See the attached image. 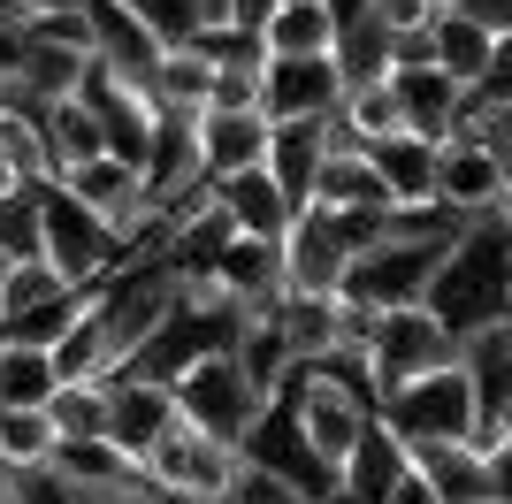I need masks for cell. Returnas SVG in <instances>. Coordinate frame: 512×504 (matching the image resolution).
<instances>
[{
	"instance_id": "cell-1",
	"label": "cell",
	"mask_w": 512,
	"mask_h": 504,
	"mask_svg": "<svg viewBox=\"0 0 512 504\" xmlns=\"http://www.w3.org/2000/svg\"><path fill=\"white\" fill-rule=\"evenodd\" d=\"M428 314L451 329L459 352H467L474 336H490V329H512V222H505V207L474 214L467 237L436 260Z\"/></svg>"
},
{
	"instance_id": "cell-2",
	"label": "cell",
	"mask_w": 512,
	"mask_h": 504,
	"mask_svg": "<svg viewBox=\"0 0 512 504\" xmlns=\"http://www.w3.org/2000/svg\"><path fill=\"white\" fill-rule=\"evenodd\" d=\"M237 329H245V314H237V306L214 291V283H184L176 314L146 336V352L130 359V375H138V382H161V390H176L192 367H207V359L237 352Z\"/></svg>"
},
{
	"instance_id": "cell-3",
	"label": "cell",
	"mask_w": 512,
	"mask_h": 504,
	"mask_svg": "<svg viewBox=\"0 0 512 504\" xmlns=\"http://www.w3.org/2000/svg\"><path fill=\"white\" fill-rule=\"evenodd\" d=\"M375 420H383V428L406 443V451H421V443H474V420H482V405H474L467 352L451 359V367H436V375L406 382V390H390Z\"/></svg>"
},
{
	"instance_id": "cell-4",
	"label": "cell",
	"mask_w": 512,
	"mask_h": 504,
	"mask_svg": "<svg viewBox=\"0 0 512 504\" xmlns=\"http://www.w3.org/2000/svg\"><path fill=\"white\" fill-rule=\"evenodd\" d=\"M39 222H46V268L62 275V283H77V291L107 283V275L130 260L123 237L107 230V222L85 207V199H69L62 184H46V191H39Z\"/></svg>"
},
{
	"instance_id": "cell-5",
	"label": "cell",
	"mask_w": 512,
	"mask_h": 504,
	"mask_svg": "<svg viewBox=\"0 0 512 504\" xmlns=\"http://www.w3.org/2000/svg\"><path fill=\"white\" fill-rule=\"evenodd\" d=\"M237 451H245V459H253V466H268V474H276L283 489H299L306 504H337V497H344V474H337V466H329V459H321L314 443H306L299 413H291V405H283V398H268V405H260L253 436L237 443Z\"/></svg>"
},
{
	"instance_id": "cell-6",
	"label": "cell",
	"mask_w": 512,
	"mask_h": 504,
	"mask_svg": "<svg viewBox=\"0 0 512 504\" xmlns=\"http://www.w3.org/2000/svg\"><path fill=\"white\" fill-rule=\"evenodd\" d=\"M237 443H214L199 436L192 420H176L169 436L153 443V459H146V489H161V497H184V504H222L237 482Z\"/></svg>"
},
{
	"instance_id": "cell-7",
	"label": "cell",
	"mask_w": 512,
	"mask_h": 504,
	"mask_svg": "<svg viewBox=\"0 0 512 504\" xmlns=\"http://www.w3.org/2000/svg\"><path fill=\"white\" fill-rule=\"evenodd\" d=\"M451 245H406V237H390V245L360 252L352 275H344V298L367 306V314H406V306H428V283H436V260Z\"/></svg>"
},
{
	"instance_id": "cell-8",
	"label": "cell",
	"mask_w": 512,
	"mask_h": 504,
	"mask_svg": "<svg viewBox=\"0 0 512 504\" xmlns=\"http://www.w3.org/2000/svg\"><path fill=\"white\" fill-rule=\"evenodd\" d=\"M459 359V344H451V329L428 306H406V314H383L375 321V352H367V375H375V390H406V382L436 375V367H451Z\"/></svg>"
},
{
	"instance_id": "cell-9",
	"label": "cell",
	"mask_w": 512,
	"mask_h": 504,
	"mask_svg": "<svg viewBox=\"0 0 512 504\" xmlns=\"http://www.w3.org/2000/svg\"><path fill=\"white\" fill-rule=\"evenodd\" d=\"M260 405H268V398L237 375L230 352L207 359V367H192V375L176 382V413L192 420L199 436H214V443H245V436H253V420H260Z\"/></svg>"
},
{
	"instance_id": "cell-10",
	"label": "cell",
	"mask_w": 512,
	"mask_h": 504,
	"mask_svg": "<svg viewBox=\"0 0 512 504\" xmlns=\"http://www.w3.org/2000/svg\"><path fill=\"white\" fill-rule=\"evenodd\" d=\"M344 100V77L329 54H314V62H268L260 69V115H268V130L276 123H329Z\"/></svg>"
},
{
	"instance_id": "cell-11",
	"label": "cell",
	"mask_w": 512,
	"mask_h": 504,
	"mask_svg": "<svg viewBox=\"0 0 512 504\" xmlns=\"http://www.w3.org/2000/svg\"><path fill=\"white\" fill-rule=\"evenodd\" d=\"M344 275H352V252L337 245V222L306 207L283 237V291L299 298H344Z\"/></svg>"
},
{
	"instance_id": "cell-12",
	"label": "cell",
	"mask_w": 512,
	"mask_h": 504,
	"mask_svg": "<svg viewBox=\"0 0 512 504\" xmlns=\"http://www.w3.org/2000/svg\"><path fill=\"white\" fill-rule=\"evenodd\" d=\"M176 390H161V382H138V375H115L107 382V443L115 451H130V459L146 466L153 459V443L176 428Z\"/></svg>"
},
{
	"instance_id": "cell-13",
	"label": "cell",
	"mask_w": 512,
	"mask_h": 504,
	"mask_svg": "<svg viewBox=\"0 0 512 504\" xmlns=\"http://www.w3.org/2000/svg\"><path fill=\"white\" fill-rule=\"evenodd\" d=\"M505 191H512V176L474 146L467 130L436 146V199H444L451 214H467V222H474V214H497V207H505Z\"/></svg>"
},
{
	"instance_id": "cell-14",
	"label": "cell",
	"mask_w": 512,
	"mask_h": 504,
	"mask_svg": "<svg viewBox=\"0 0 512 504\" xmlns=\"http://www.w3.org/2000/svg\"><path fill=\"white\" fill-rule=\"evenodd\" d=\"M390 92H398V115H406L413 138H428V146H444V138H459V123H467V92L444 77L436 62H413V69H390Z\"/></svg>"
},
{
	"instance_id": "cell-15",
	"label": "cell",
	"mask_w": 512,
	"mask_h": 504,
	"mask_svg": "<svg viewBox=\"0 0 512 504\" xmlns=\"http://www.w3.org/2000/svg\"><path fill=\"white\" fill-rule=\"evenodd\" d=\"M199 161H207V184L268 168V115L260 107H207L199 115Z\"/></svg>"
},
{
	"instance_id": "cell-16",
	"label": "cell",
	"mask_w": 512,
	"mask_h": 504,
	"mask_svg": "<svg viewBox=\"0 0 512 504\" xmlns=\"http://www.w3.org/2000/svg\"><path fill=\"white\" fill-rule=\"evenodd\" d=\"M207 283L230 298L237 314H268V306H283V245H268V237H237V245L214 260Z\"/></svg>"
},
{
	"instance_id": "cell-17",
	"label": "cell",
	"mask_w": 512,
	"mask_h": 504,
	"mask_svg": "<svg viewBox=\"0 0 512 504\" xmlns=\"http://www.w3.org/2000/svg\"><path fill=\"white\" fill-rule=\"evenodd\" d=\"M344 138H337V123H276L268 130V176L283 184V199L306 214V199H314V176H321V161L337 153Z\"/></svg>"
},
{
	"instance_id": "cell-18",
	"label": "cell",
	"mask_w": 512,
	"mask_h": 504,
	"mask_svg": "<svg viewBox=\"0 0 512 504\" xmlns=\"http://www.w3.org/2000/svg\"><path fill=\"white\" fill-rule=\"evenodd\" d=\"M214 199H222V214L237 222V237H268V245H283L291 222H299V207L283 199V184L268 176V168H245V176H230V184H214Z\"/></svg>"
},
{
	"instance_id": "cell-19",
	"label": "cell",
	"mask_w": 512,
	"mask_h": 504,
	"mask_svg": "<svg viewBox=\"0 0 512 504\" xmlns=\"http://www.w3.org/2000/svg\"><path fill=\"white\" fill-rule=\"evenodd\" d=\"M230 359H237V375L253 382L260 398H283V390H291V375H299V352H291V336H283L276 306H268V314H245Z\"/></svg>"
},
{
	"instance_id": "cell-20",
	"label": "cell",
	"mask_w": 512,
	"mask_h": 504,
	"mask_svg": "<svg viewBox=\"0 0 512 504\" xmlns=\"http://www.w3.org/2000/svg\"><path fill=\"white\" fill-rule=\"evenodd\" d=\"M406 474H413V451L375 420L360 436V451L344 459V504H390V489L406 482Z\"/></svg>"
},
{
	"instance_id": "cell-21",
	"label": "cell",
	"mask_w": 512,
	"mask_h": 504,
	"mask_svg": "<svg viewBox=\"0 0 512 504\" xmlns=\"http://www.w3.org/2000/svg\"><path fill=\"white\" fill-rule=\"evenodd\" d=\"M367 161H375V176H383L390 207H436V146H428V138L398 130V138H383Z\"/></svg>"
},
{
	"instance_id": "cell-22",
	"label": "cell",
	"mask_w": 512,
	"mask_h": 504,
	"mask_svg": "<svg viewBox=\"0 0 512 504\" xmlns=\"http://www.w3.org/2000/svg\"><path fill=\"white\" fill-rule=\"evenodd\" d=\"M413 474L428 482L436 504H490V466L474 443H421L413 451Z\"/></svg>"
},
{
	"instance_id": "cell-23",
	"label": "cell",
	"mask_w": 512,
	"mask_h": 504,
	"mask_svg": "<svg viewBox=\"0 0 512 504\" xmlns=\"http://www.w3.org/2000/svg\"><path fill=\"white\" fill-rule=\"evenodd\" d=\"M314 214H360V207H390L383 199V176H375V161H367L360 146H337L329 161H321L314 176V199H306Z\"/></svg>"
},
{
	"instance_id": "cell-24",
	"label": "cell",
	"mask_w": 512,
	"mask_h": 504,
	"mask_svg": "<svg viewBox=\"0 0 512 504\" xmlns=\"http://www.w3.org/2000/svg\"><path fill=\"white\" fill-rule=\"evenodd\" d=\"M428 46H436V69H444L459 92H482V77H490V62H497V39L482 31V23H467L459 8H444V23L428 31Z\"/></svg>"
},
{
	"instance_id": "cell-25",
	"label": "cell",
	"mask_w": 512,
	"mask_h": 504,
	"mask_svg": "<svg viewBox=\"0 0 512 504\" xmlns=\"http://www.w3.org/2000/svg\"><path fill=\"white\" fill-rule=\"evenodd\" d=\"M54 390H62L54 352L0 336V413H39V405H54Z\"/></svg>"
},
{
	"instance_id": "cell-26",
	"label": "cell",
	"mask_w": 512,
	"mask_h": 504,
	"mask_svg": "<svg viewBox=\"0 0 512 504\" xmlns=\"http://www.w3.org/2000/svg\"><path fill=\"white\" fill-rule=\"evenodd\" d=\"M46 153H54V184L77 176L85 161H107V130L85 100H54L46 107Z\"/></svg>"
},
{
	"instance_id": "cell-27",
	"label": "cell",
	"mask_w": 512,
	"mask_h": 504,
	"mask_svg": "<svg viewBox=\"0 0 512 504\" xmlns=\"http://www.w3.org/2000/svg\"><path fill=\"white\" fill-rule=\"evenodd\" d=\"M329 123H337L344 146L375 153L383 138H398V130H406V115H398V92H390V84H352V92L337 100V115H329Z\"/></svg>"
},
{
	"instance_id": "cell-28",
	"label": "cell",
	"mask_w": 512,
	"mask_h": 504,
	"mask_svg": "<svg viewBox=\"0 0 512 504\" xmlns=\"http://www.w3.org/2000/svg\"><path fill=\"white\" fill-rule=\"evenodd\" d=\"M329 46H337V23H329L321 0H283L276 8V23H268V62H314Z\"/></svg>"
},
{
	"instance_id": "cell-29",
	"label": "cell",
	"mask_w": 512,
	"mask_h": 504,
	"mask_svg": "<svg viewBox=\"0 0 512 504\" xmlns=\"http://www.w3.org/2000/svg\"><path fill=\"white\" fill-rule=\"evenodd\" d=\"M146 92H153V107H184V115H207V100H214V69L199 62L192 46H169Z\"/></svg>"
},
{
	"instance_id": "cell-30",
	"label": "cell",
	"mask_w": 512,
	"mask_h": 504,
	"mask_svg": "<svg viewBox=\"0 0 512 504\" xmlns=\"http://www.w3.org/2000/svg\"><path fill=\"white\" fill-rule=\"evenodd\" d=\"M329 62H337L344 92H352V84H390V31H383L375 16H367V23H352V31H337Z\"/></svg>"
},
{
	"instance_id": "cell-31",
	"label": "cell",
	"mask_w": 512,
	"mask_h": 504,
	"mask_svg": "<svg viewBox=\"0 0 512 504\" xmlns=\"http://www.w3.org/2000/svg\"><path fill=\"white\" fill-rule=\"evenodd\" d=\"M54 451H62V428H54V413H8L0 420V466L8 474H23V466H54Z\"/></svg>"
},
{
	"instance_id": "cell-32",
	"label": "cell",
	"mask_w": 512,
	"mask_h": 504,
	"mask_svg": "<svg viewBox=\"0 0 512 504\" xmlns=\"http://www.w3.org/2000/svg\"><path fill=\"white\" fill-rule=\"evenodd\" d=\"M46 413H54L62 443H92V436H107V382H62Z\"/></svg>"
},
{
	"instance_id": "cell-33",
	"label": "cell",
	"mask_w": 512,
	"mask_h": 504,
	"mask_svg": "<svg viewBox=\"0 0 512 504\" xmlns=\"http://www.w3.org/2000/svg\"><path fill=\"white\" fill-rule=\"evenodd\" d=\"M62 291H77V283H62L46 260H16V268H8V283H0V329H16L31 306H46V298H62Z\"/></svg>"
},
{
	"instance_id": "cell-34",
	"label": "cell",
	"mask_w": 512,
	"mask_h": 504,
	"mask_svg": "<svg viewBox=\"0 0 512 504\" xmlns=\"http://www.w3.org/2000/svg\"><path fill=\"white\" fill-rule=\"evenodd\" d=\"M46 191V184H39ZM39 191H16L0 199V260H46V222H39Z\"/></svg>"
},
{
	"instance_id": "cell-35",
	"label": "cell",
	"mask_w": 512,
	"mask_h": 504,
	"mask_svg": "<svg viewBox=\"0 0 512 504\" xmlns=\"http://www.w3.org/2000/svg\"><path fill=\"white\" fill-rule=\"evenodd\" d=\"M207 69H268V46L253 31H237V23H199L192 39H184Z\"/></svg>"
},
{
	"instance_id": "cell-36",
	"label": "cell",
	"mask_w": 512,
	"mask_h": 504,
	"mask_svg": "<svg viewBox=\"0 0 512 504\" xmlns=\"http://www.w3.org/2000/svg\"><path fill=\"white\" fill-rule=\"evenodd\" d=\"M85 306H92L85 291H62V298H46V306H31L16 329H0V336H16V344H39V352H54V344H62V336L85 321Z\"/></svg>"
},
{
	"instance_id": "cell-37",
	"label": "cell",
	"mask_w": 512,
	"mask_h": 504,
	"mask_svg": "<svg viewBox=\"0 0 512 504\" xmlns=\"http://www.w3.org/2000/svg\"><path fill=\"white\" fill-rule=\"evenodd\" d=\"M451 0H375V23L390 31V46H406V39H428L436 23H444Z\"/></svg>"
},
{
	"instance_id": "cell-38",
	"label": "cell",
	"mask_w": 512,
	"mask_h": 504,
	"mask_svg": "<svg viewBox=\"0 0 512 504\" xmlns=\"http://www.w3.org/2000/svg\"><path fill=\"white\" fill-rule=\"evenodd\" d=\"M459 130H467L474 146H482V153H490V161H497V168L512 176V107H490V100H474V107H467V123H459Z\"/></svg>"
},
{
	"instance_id": "cell-39",
	"label": "cell",
	"mask_w": 512,
	"mask_h": 504,
	"mask_svg": "<svg viewBox=\"0 0 512 504\" xmlns=\"http://www.w3.org/2000/svg\"><path fill=\"white\" fill-rule=\"evenodd\" d=\"M237 459H245V451H237ZM222 504H306V497H299V489H283L276 474H268V466H253V459H245V466H237V482H230V497H222Z\"/></svg>"
},
{
	"instance_id": "cell-40",
	"label": "cell",
	"mask_w": 512,
	"mask_h": 504,
	"mask_svg": "<svg viewBox=\"0 0 512 504\" xmlns=\"http://www.w3.org/2000/svg\"><path fill=\"white\" fill-rule=\"evenodd\" d=\"M123 8H130V16H146V23H153V31H161L169 46H184V39L199 31L192 0H123Z\"/></svg>"
},
{
	"instance_id": "cell-41",
	"label": "cell",
	"mask_w": 512,
	"mask_h": 504,
	"mask_svg": "<svg viewBox=\"0 0 512 504\" xmlns=\"http://www.w3.org/2000/svg\"><path fill=\"white\" fill-rule=\"evenodd\" d=\"M207 107H260V69H214Z\"/></svg>"
},
{
	"instance_id": "cell-42",
	"label": "cell",
	"mask_w": 512,
	"mask_h": 504,
	"mask_svg": "<svg viewBox=\"0 0 512 504\" xmlns=\"http://www.w3.org/2000/svg\"><path fill=\"white\" fill-rule=\"evenodd\" d=\"M474 100L512 107V39H497V62H490V77H482V92H474Z\"/></svg>"
},
{
	"instance_id": "cell-43",
	"label": "cell",
	"mask_w": 512,
	"mask_h": 504,
	"mask_svg": "<svg viewBox=\"0 0 512 504\" xmlns=\"http://www.w3.org/2000/svg\"><path fill=\"white\" fill-rule=\"evenodd\" d=\"M459 16L482 23L490 39H512V0H459Z\"/></svg>"
},
{
	"instance_id": "cell-44",
	"label": "cell",
	"mask_w": 512,
	"mask_h": 504,
	"mask_svg": "<svg viewBox=\"0 0 512 504\" xmlns=\"http://www.w3.org/2000/svg\"><path fill=\"white\" fill-rule=\"evenodd\" d=\"M276 8H283V0H230V23H237V31H253V39L268 46V23H276Z\"/></svg>"
},
{
	"instance_id": "cell-45",
	"label": "cell",
	"mask_w": 512,
	"mask_h": 504,
	"mask_svg": "<svg viewBox=\"0 0 512 504\" xmlns=\"http://www.w3.org/2000/svg\"><path fill=\"white\" fill-rule=\"evenodd\" d=\"M482 466H490V504H512V443L482 451Z\"/></svg>"
},
{
	"instance_id": "cell-46",
	"label": "cell",
	"mask_w": 512,
	"mask_h": 504,
	"mask_svg": "<svg viewBox=\"0 0 512 504\" xmlns=\"http://www.w3.org/2000/svg\"><path fill=\"white\" fill-rule=\"evenodd\" d=\"M16 8L31 23H77V16H85V0H16Z\"/></svg>"
},
{
	"instance_id": "cell-47",
	"label": "cell",
	"mask_w": 512,
	"mask_h": 504,
	"mask_svg": "<svg viewBox=\"0 0 512 504\" xmlns=\"http://www.w3.org/2000/svg\"><path fill=\"white\" fill-rule=\"evenodd\" d=\"M321 8H329V23H337V31H352V23L375 16V0H321Z\"/></svg>"
},
{
	"instance_id": "cell-48",
	"label": "cell",
	"mask_w": 512,
	"mask_h": 504,
	"mask_svg": "<svg viewBox=\"0 0 512 504\" xmlns=\"http://www.w3.org/2000/svg\"><path fill=\"white\" fill-rule=\"evenodd\" d=\"M390 504H436V497H428V482H421V474H406V482L390 489Z\"/></svg>"
},
{
	"instance_id": "cell-49",
	"label": "cell",
	"mask_w": 512,
	"mask_h": 504,
	"mask_svg": "<svg viewBox=\"0 0 512 504\" xmlns=\"http://www.w3.org/2000/svg\"><path fill=\"white\" fill-rule=\"evenodd\" d=\"M497 443H512V405H505V413H497V428H490V436H482V443H474V451H497Z\"/></svg>"
},
{
	"instance_id": "cell-50",
	"label": "cell",
	"mask_w": 512,
	"mask_h": 504,
	"mask_svg": "<svg viewBox=\"0 0 512 504\" xmlns=\"http://www.w3.org/2000/svg\"><path fill=\"white\" fill-rule=\"evenodd\" d=\"M192 16L199 23H230V0H192Z\"/></svg>"
},
{
	"instance_id": "cell-51",
	"label": "cell",
	"mask_w": 512,
	"mask_h": 504,
	"mask_svg": "<svg viewBox=\"0 0 512 504\" xmlns=\"http://www.w3.org/2000/svg\"><path fill=\"white\" fill-rule=\"evenodd\" d=\"M0 504H16V474L8 466H0Z\"/></svg>"
},
{
	"instance_id": "cell-52",
	"label": "cell",
	"mask_w": 512,
	"mask_h": 504,
	"mask_svg": "<svg viewBox=\"0 0 512 504\" xmlns=\"http://www.w3.org/2000/svg\"><path fill=\"white\" fill-rule=\"evenodd\" d=\"M107 504H146V489H130V497H107Z\"/></svg>"
},
{
	"instance_id": "cell-53",
	"label": "cell",
	"mask_w": 512,
	"mask_h": 504,
	"mask_svg": "<svg viewBox=\"0 0 512 504\" xmlns=\"http://www.w3.org/2000/svg\"><path fill=\"white\" fill-rule=\"evenodd\" d=\"M505 222H512V191H505Z\"/></svg>"
},
{
	"instance_id": "cell-54",
	"label": "cell",
	"mask_w": 512,
	"mask_h": 504,
	"mask_svg": "<svg viewBox=\"0 0 512 504\" xmlns=\"http://www.w3.org/2000/svg\"><path fill=\"white\" fill-rule=\"evenodd\" d=\"M0 283H8V260H0Z\"/></svg>"
},
{
	"instance_id": "cell-55",
	"label": "cell",
	"mask_w": 512,
	"mask_h": 504,
	"mask_svg": "<svg viewBox=\"0 0 512 504\" xmlns=\"http://www.w3.org/2000/svg\"><path fill=\"white\" fill-rule=\"evenodd\" d=\"M0 420H8V413H0Z\"/></svg>"
}]
</instances>
